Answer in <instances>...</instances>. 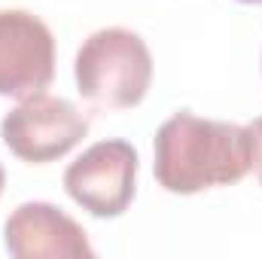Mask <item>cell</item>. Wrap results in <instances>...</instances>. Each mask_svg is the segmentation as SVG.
I'll return each mask as SVG.
<instances>
[{
    "mask_svg": "<svg viewBox=\"0 0 262 259\" xmlns=\"http://www.w3.org/2000/svg\"><path fill=\"white\" fill-rule=\"evenodd\" d=\"M247 134H250V146H253V171L262 183V116H256L247 125Z\"/></svg>",
    "mask_w": 262,
    "mask_h": 259,
    "instance_id": "7",
    "label": "cell"
},
{
    "mask_svg": "<svg viewBox=\"0 0 262 259\" xmlns=\"http://www.w3.org/2000/svg\"><path fill=\"white\" fill-rule=\"evenodd\" d=\"M55 76V37L28 9H0V95H40Z\"/></svg>",
    "mask_w": 262,
    "mask_h": 259,
    "instance_id": "5",
    "label": "cell"
},
{
    "mask_svg": "<svg viewBox=\"0 0 262 259\" xmlns=\"http://www.w3.org/2000/svg\"><path fill=\"white\" fill-rule=\"evenodd\" d=\"M241 3H262V0H241Z\"/></svg>",
    "mask_w": 262,
    "mask_h": 259,
    "instance_id": "9",
    "label": "cell"
},
{
    "mask_svg": "<svg viewBox=\"0 0 262 259\" xmlns=\"http://www.w3.org/2000/svg\"><path fill=\"white\" fill-rule=\"evenodd\" d=\"M3 183H6V174H3V165H0V195H3Z\"/></svg>",
    "mask_w": 262,
    "mask_h": 259,
    "instance_id": "8",
    "label": "cell"
},
{
    "mask_svg": "<svg viewBox=\"0 0 262 259\" xmlns=\"http://www.w3.org/2000/svg\"><path fill=\"white\" fill-rule=\"evenodd\" d=\"M152 171L162 189L192 195L238 183L253 168V146L244 125L174 113L156 131Z\"/></svg>",
    "mask_w": 262,
    "mask_h": 259,
    "instance_id": "1",
    "label": "cell"
},
{
    "mask_svg": "<svg viewBox=\"0 0 262 259\" xmlns=\"http://www.w3.org/2000/svg\"><path fill=\"white\" fill-rule=\"evenodd\" d=\"M3 241L15 259H92L95 250L85 238V229L67 217L61 207L46 201L18 204L6 226Z\"/></svg>",
    "mask_w": 262,
    "mask_h": 259,
    "instance_id": "6",
    "label": "cell"
},
{
    "mask_svg": "<svg viewBox=\"0 0 262 259\" xmlns=\"http://www.w3.org/2000/svg\"><path fill=\"white\" fill-rule=\"evenodd\" d=\"M137 149L125 140L92 143L64 171L67 195L92 217H119L134 198Z\"/></svg>",
    "mask_w": 262,
    "mask_h": 259,
    "instance_id": "4",
    "label": "cell"
},
{
    "mask_svg": "<svg viewBox=\"0 0 262 259\" xmlns=\"http://www.w3.org/2000/svg\"><path fill=\"white\" fill-rule=\"evenodd\" d=\"M89 134V119L67 98L31 95L0 122V137L12 156L31 165H46L67 156Z\"/></svg>",
    "mask_w": 262,
    "mask_h": 259,
    "instance_id": "3",
    "label": "cell"
},
{
    "mask_svg": "<svg viewBox=\"0 0 262 259\" xmlns=\"http://www.w3.org/2000/svg\"><path fill=\"white\" fill-rule=\"evenodd\" d=\"M76 89L98 110H128L143 101L152 79V55L128 28H104L76 52Z\"/></svg>",
    "mask_w": 262,
    "mask_h": 259,
    "instance_id": "2",
    "label": "cell"
}]
</instances>
